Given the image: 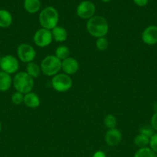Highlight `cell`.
I'll use <instances>...</instances> for the list:
<instances>
[{"label": "cell", "mask_w": 157, "mask_h": 157, "mask_svg": "<svg viewBox=\"0 0 157 157\" xmlns=\"http://www.w3.org/2000/svg\"><path fill=\"white\" fill-rule=\"evenodd\" d=\"M102 2H108L111 1V0H101Z\"/></svg>", "instance_id": "31"}, {"label": "cell", "mask_w": 157, "mask_h": 157, "mask_svg": "<svg viewBox=\"0 0 157 157\" xmlns=\"http://www.w3.org/2000/svg\"><path fill=\"white\" fill-rule=\"evenodd\" d=\"M133 2H135V4L137 5L138 6L143 7V6H145L147 5L149 0H133Z\"/></svg>", "instance_id": "28"}, {"label": "cell", "mask_w": 157, "mask_h": 157, "mask_svg": "<svg viewBox=\"0 0 157 157\" xmlns=\"http://www.w3.org/2000/svg\"><path fill=\"white\" fill-rule=\"evenodd\" d=\"M12 101L14 104H15V105H20V104L24 101V96H23V94L18 91L14 93L12 96Z\"/></svg>", "instance_id": "24"}, {"label": "cell", "mask_w": 157, "mask_h": 157, "mask_svg": "<svg viewBox=\"0 0 157 157\" xmlns=\"http://www.w3.org/2000/svg\"><path fill=\"white\" fill-rule=\"evenodd\" d=\"M87 31L95 38H102L107 35L109 32V24L104 17L95 15L89 18L86 24Z\"/></svg>", "instance_id": "1"}, {"label": "cell", "mask_w": 157, "mask_h": 157, "mask_svg": "<svg viewBox=\"0 0 157 157\" xmlns=\"http://www.w3.org/2000/svg\"><path fill=\"white\" fill-rule=\"evenodd\" d=\"M18 61L12 55H6L0 60V67L2 71L12 75L15 73L18 69Z\"/></svg>", "instance_id": "9"}, {"label": "cell", "mask_w": 157, "mask_h": 157, "mask_svg": "<svg viewBox=\"0 0 157 157\" xmlns=\"http://www.w3.org/2000/svg\"><path fill=\"white\" fill-rule=\"evenodd\" d=\"M1 130H2V124H1V122H0V133H1Z\"/></svg>", "instance_id": "32"}, {"label": "cell", "mask_w": 157, "mask_h": 157, "mask_svg": "<svg viewBox=\"0 0 157 157\" xmlns=\"http://www.w3.org/2000/svg\"><path fill=\"white\" fill-rule=\"evenodd\" d=\"M134 157H157L156 153H154L149 147L139 149L134 155Z\"/></svg>", "instance_id": "21"}, {"label": "cell", "mask_w": 157, "mask_h": 157, "mask_svg": "<svg viewBox=\"0 0 157 157\" xmlns=\"http://www.w3.org/2000/svg\"><path fill=\"white\" fill-rule=\"evenodd\" d=\"M149 147L154 153H157V133H154L149 139Z\"/></svg>", "instance_id": "26"}, {"label": "cell", "mask_w": 157, "mask_h": 157, "mask_svg": "<svg viewBox=\"0 0 157 157\" xmlns=\"http://www.w3.org/2000/svg\"><path fill=\"white\" fill-rule=\"evenodd\" d=\"M17 55L20 61L25 63H30L35 59L36 53L30 44H21L17 48Z\"/></svg>", "instance_id": "7"}, {"label": "cell", "mask_w": 157, "mask_h": 157, "mask_svg": "<svg viewBox=\"0 0 157 157\" xmlns=\"http://www.w3.org/2000/svg\"><path fill=\"white\" fill-rule=\"evenodd\" d=\"M95 45H96L97 48L100 51H105L107 49L108 46H109V41L104 37L102 38H99L95 41Z\"/></svg>", "instance_id": "23"}, {"label": "cell", "mask_w": 157, "mask_h": 157, "mask_svg": "<svg viewBox=\"0 0 157 157\" xmlns=\"http://www.w3.org/2000/svg\"><path fill=\"white\" fill-rule=\"evenodd\" d=\"M24 8L29 13H36L41 8L40 0H24Z\"/></svg>", "instance_id": "16"}, {"label": "cell", "mask_w": 157, "mask_h": 157, "mask_svg": "<svg viewBox=\"0 0 157 157\" xmlns=\"http://www.w3.org/2000/svg\"><path fill=\"white\" fill-rule=\"evenodd\" d=\"M12 22V16L10 12L5 9H0V28H8Z\"/></svg>", "instance_id": "17"}, {"label": "cell", "mask_w": 157, "mask_h": 157, "mask_svg": "<svg viewBox=\"0 0 157 157\" xmlns=\"http://www.w3.org/2000/svg\"><path fill=\"white\" fill-rule=\"evenodd\" d=\"M52 87L58 92H66L72 86V81L66 74H57L51 81Z\"/></svg>", "instance_id": "5"}, {"label": "cell", "mask_w": 157, "mask_h": 157, "mask_svg": "<svg viewBox=\"0 0 157 157\" xmlns=\"http://www.w3.org/2000/svg\"><path fill=\"white\" fill-rule=\"evenodd\" d=\"M104 124L107 128H109V130L115 128L117 124L116 118H115V117L113 116L112 114L107 115L104 120Z\"/></svg>", "instance_id": "22"}, {"label": "cell", "mask_w": 157, "mask_h": 157, "mask_svg": "<svg viewBox=\"0 0 157 157\" xmlns=\"http://www.w3.org/2000/svg\"><path fill=\"white\" fill-rule=\"evenodd\" d=\"M69 55H70V51H69V48L65 45L59 46L55 50V57L58 58L60 61L61 60L63 61V60L68 58L69 57Z\"/></svg>", "instance_id": "20"}, {"label": "cell", "mask_w": 157, "mask_h": 157, "mask_svg": "<svg viewBox=\"0 0 157 157\" xmlns=\"http://www.w3.org/2000/svg\"><path fill=\"white\" fill-rule=\"evenodd\" d=\"M79 68L77 60L74 58L69 57L62 61V69L68 75H75Z\"/></svg>", "instance_id": "11"}, {"label": "cell", "mask_w": 157, "mask_h": 157, "mask_svg": "<svg viewBox=\"0 0 157 157\" xmlns=\"http://www.w3.org/2000/svg\"><path fill=\"white\" fill-rule=\"evenodd\" d=\"M151 127L154 130L157 131V112H155L151 118Z\"/></svg>", "instance_id": "27"}, {"label": "cell", "mask_w": 157, "mask_h": 157, "mask_svg": "<svg viewBox=\"0 0 157 157\" xmlns=\"http://www.w3.org/2000/svg\"><path fill=\"white\" fill-rule=\"evenodd\" d=\"M39 23L43 29L52 30L56 27L58 21V12L52 6L45 8L38 16Z\"/></svg>", "instance_id": "2"}, {"label": "cell", "mask_w": 157, "mask_h": 157, "mask_svg": "<svg viewBox=\"0 0 157 157\" xmlns=\"http://www.w3.org/2000/svg\"><path fill=\"white\" fill-rule=\"evenodd\" d=\"M149 139L150 138L148 137V136L139 133V134L135 136V140H134V144L139 149L144 148V147H146L149 144Z\"/></svg>", "instance_id": "19"}, {"label": "cell", "mask_w": 157, "mask_h": 157, "mask_svg": "<svg viewBox=\"0 0 157 157\" xmlns=\"http://www.w3.org/2000/svg\"><path fill=\"white\" fill-rule=\"evenodd\" d=\"M40 72H41V67L38 64L34 62L28 63L27 67H26V73L29 76L32 77V78H37L39 76Z\"/></svg>", "instance_id": "18"}, {"label": "cell", "mask_w": 157, "mask_h": 157, "mask_svg": "<svg viewBox=\"0 0 157 157\" xmlns=\"http://www.w3.org/2000/svg\"><path fill=\"white\" fill-rule=\"evenodd\" d=\"M92 157H106V153H105L104 152L99 150V151L95 152Z\"/></svg>", "instance_id": "29"}, {"label": "cell", "mask_w": 157, "mask_h": 157, "mask_svg": "<svg viewBox=\"0 0 157 157\" xmlns=\"http://www.w3.org/2000/svg\"><path fill=\"white\" fill-rule=\"evenodd\" d=\"M40 67L45 75L55 76L62 68V61L54 55H49L42 60Z\"/></svg>", "instance_id": "4"}, {"label": "cell", "mask_w": 157, "mask_h": 157, "mask_svg": "<svg viewBox=\"0 0 157 157\" xmlns=\"http://www.w3.org/2000/svg\"><path fill=\"white\" fill-rule=\"evenodd\" d=\"M13 85L17 91L26 94L33 88L34 80L26 72H19L14 77Z\"/></svg>", "instance_id": "3"}, {"label": "cell", "mask_w": 157, "mask_h": 157, "mask_svg": "<svg viewBox=\"0 0 157 157\" xmlns=\"http://www.w3.org/2000/svg\"><path fill=\"white\" fill-rule=\"evenodd\" d=\"M142 39L148 45L157 44V26L150 25L146 28L142 34Z\"/></svg>", "instance_id": "10"}, {"label": "cell", "mask_w": 157, "mask_h": 157, "mask_svg": "<svg viewBox=\"0 0 157 157\" xmlns=\"http://www.w3.org/2000/svg\"><path fill=\"white\" fill-rule=\"evenodd\" d=\"M52 39L53 38H52L51 31L43 29V28L38 29L33 36L34 42L37 46L41 48H45L49 45L52 42Z\"/></svg>", "instance_id": "8"}, {"label": "cell", "mask_w": 157, "mask_h": 157, "mask_svg": "<svg viewBox=\"0 0 157 157\" xmlns=\"http://www.w3.org/2000/svg\"><path fill=\"white\" fill-rule=\"evenodd\" d=\"M24 104L29 108H36L40 105V99L35 93L29 92L24 96Z\"/></svg>", "instance_id": "13"}, {"label": "cell", "mask_w": 157, "mask_h": 157, "mask_svg": "<svg viewBox=\"0 0 157 157\" xmlns=\"http://www.w3.org/2000/svg\"><path fill=\"white\" fill-rule=\"evenodd\" d=\"M106 142L110 147L119 145L122 141V133L117 129H110L106 134Z\"/></svg>", "instance_id": "12"}, {"label": "cell", "mask_w": 157, "mask_h": 157, "mask_svg": "<svg viewBox=\"0 0 157 157\" xmlns=\"http://www.w3.org/2000/svg\"><path fill=\"white\" fill-rule=\"evenodd\" d=\"M95 6L93 2L89 0H85L80 2L76 9V13L79 18L83 19H89L94 16Z\"/></svg>", "instance_id": "6"}, {"label": "cell", "mask_w": 157, "mask_h": 157, "mask_svg": "<svg viewBox=\"0 0 157 157\" xmlns=\"http://www.w3.org/2000/svg\"><path fill=\"white\" fill-rule=\"evenodd\" d=\"M140 133L141 134L145 135V136H148V137L150 138L152 135L154 134V130L152 129V127H149V126H145V127H142L140 129Z\"/></svg>", "instance_id": "25"}, {"label": "cell", "mask_w": 157, "mask_h": 157, "mask_svg": "<svg viewBox=\"0 0 157 157\" xmlns=\"http://www.w3.org/2000/svg\"><path fill=\"white\" fill-rule=\"evenodd\" d=\"M51 32H52V38L55 41L62 42V41H64L67 39V32H66V29H64L62 26H56L53 29H52Z\"/></svg>", "instance_id": "14"}, {"label": "cell", "mask_w": 157, "mask_h": 157, "mask_svg": "<svg viewBox=\"0 0 157 157\" xmlns=\"http://www.w3.org/2000/svg\"><path fill=\"white\" fill-rule=\"evenodd\" d=\"M12 80L10 75L4 71H0V91H7L12 85Z\"/></svg>", "instance_id": "15"}, {"label": "cell", "mask_w": 157, "mask_h": 157, "mask_svg": "<svg viewBox=\"0 0 157 157\" xmlns=\"http://www.w3.org/2000/svg\"><path fill=\"white\" fill-rule=\"evenodd\" d=\"M153 110H155V112H157V101L153 104Z\"/></svg>", "instance_id": "30"}]
</instances>
